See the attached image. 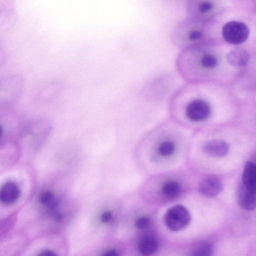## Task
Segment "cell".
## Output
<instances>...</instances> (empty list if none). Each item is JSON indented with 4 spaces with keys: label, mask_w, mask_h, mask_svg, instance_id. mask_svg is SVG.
Segmentation results:
<instances>
[{
    "label": "cell",
    "mask_w": 256,
    "mask_h": 256,
    "mask_svg": "<svg viewBox=\"0 0 256 256\" xmlns=\"http://www.w3.org/2000/svg\"><path fill=\"white\" fill-rule=\"evenodd\" d=\"M23 80L20 76H9L0 82V106H8L19 96L22 90Z\"/></svg>",
    "instance_id": "3957f363"
},
{
    "label": "cell",
    "mask_w": 256,
    "mask_h": 256,
    "mask_svg": "<svg viewBox=\"0 0 256 256\" xmlns=\"http://www.w3.org/2000/svg\"><path fill=\"white\" fill-rule=\"evenodd\" d=\"M192 220L188 209L180 204L168 208L166 212L164 220L167 228L172 232H178L187 227Z\"/></svg>",
    "instance_id": "7a4b0ae2"
},
{
    "label": "cell",
    "mask_w": 256,
    "mask_h": 256,
    "mask_svg": "<svg viewBox=\"0 0 256 256\" xmlns=\"http://www.w3.org/2000/svg\"><path fill=\"white\" fill-rule=\"evenodd\" d=\"M39 200L42 204L50 208L54 207L56 204L53 193L50 190L42 192L39 196Z\"/></svg>",
    "instance_id": "9a60e30c"
},
{
    "label": "cell",
    "mask_w": 256,
    "mask_h": 256,
    "mask_svg": "<svg viewBox=\"0 0 256 256\" xmlns=\"http://www.w3.org/2000/svg\"><path fill=\"white\" fill-rule=\"evenodd\" d=\"M250 191L256 192V164L248 161L245 163L240 185Z\"/></svg>",
    "instance_id": "52a82bcc"
},
{
    "label": "cell",
    "mask_w": 256,
    "mask_h": 256,
    "mask_svg": "<svg viewBox=\"0 0 256 256\" xmlns=\"http://www.w3.org/2000/svg\"><path fill=\"white\" fill-rule=\"evenodd\" d=\"M39 255L40 256H56V254H54L53 252L50 250H46L43 252H42Z\"/></svg>",
    "instance_id": "d6986e66"
},
{
    "label": "cell",
    "mask_w": 256,
    "mask_h": 256,
    "mask_svg": "<svg viewBox=\"0 0 256 256\" xmlns=\"http://www.w3.org/2000/svg\"><path fill=\"white\" fill-rule=\"evenodd\" d=\"M150 224L149 219L144 216L138 218L136 221L135 225L136 228L140 230L146 228Z\"/></svg>",
    "instance_id": "2e32d148"
},
{
    "label": "cell",
    "mask_w": 256,
    "mask_h": 256,
    "mask_svg": "<svg viewBox=\"0 0 256 256\" xmlns=\"http://www.w3.org/2000/svg\"><path fill=\"white\" fill-rule=\"evenodd\" d=\"M204 36L200 21L186 16L174 27L170 39L173 44L181 50L202 43Z\"/></svg>",
    "instance_id": "6da1fadb"
},
{
    "label": "cell",
    "mask_w": 256,
    "mask_h": 256,
    "mask_svg": "<svg viewBox=\"0 0 256 256\" xmlns=\"http://www.w3.org/2000/svg\"><path fill=\"white\" fill-rule=\"evenodd\" d=\"M223 190V184L220 179L214 174L205 176L198 186L199 192L204 196L212 198L218 196Z\"/></svg>",
    "instance_id": "5b68a950"
},
{
    "label": "cell",
    "mask_w": 256,
    "mask_h": 256,
    "mask_svg": "<svg viewBox=\"0 0 256 256\" xmlns=\"http://www.w3.org/2000/svg\"><path fill=\"white\" fill-rule=\"evenodd\" d=\"M250 34L248 26L239 21H230L226 23L222 30L224 40L232 44H240L246 40Z\"/></svg>",
    "instance_id": "277c9868"
},
{
    "label": "cell",
    "mask_w": 256,
    "mask_h": 256,
    "mask_svg": "<svg viewBox=\"0 0 256 256\" xmlns=\"http://www.w3.org/2000/svg\"><path fill=\"white\" fill-rule=\"evenodd\" d=\"M158 248V240L153 236H146L142 238L138 243L140 252L144 256H150L156 252Z\"/></svg>",
    "instance_id": "7c38bea8"
},
{
    "label": "cell",
    "mask_w": 256,
    "mask_h": 256,
    "mask_svg": "<svg viewBox=\"0 0 256 256\" xmlns=\"http://www.w3.org/2000/svg\"><path fill=\"white\" fill-rule=\"evenodd\" d=\"M201 150L206 155L213 158H222L228 154L230 150L228 144L220 139L212 138L204 141Z\"/></svg>",
    "instance_id": "8992f818"
},
{
    "label": "cell",
    "mask_w": 256,
    "mask_h": 256,
    "mask_svg": "<svg viewBox=\"0 0 256 256\" xmlns=\"http://www.w3.org/2000/svg\"><path fill=\"white\" fill-rule=\"evenodd\" d=\"M112 217V212L108 210L104 212L100 217L101 220L104 223H108L110 222Z\"/></svg>",
    "instance_id": "e0dca14e"
},
{
    "label": "cell",
    "mask_w": 256,
    "mask_h": 256,
    "mask_svg": "<svg viewBox=\"0 0 256 256\" xmlns=\"http://www.w3.org/2000/svg\"><path fill=\"white\" fill-rule=\"evenodd\" d=\"M20 194V189L17 184L14 182L8 181L0 188V199L4 204H11L18 200Z\"/></svg>",
    "instance_id": "ba28073f"
},
{
    "label": "cell",
    "mask_w": 256,
    "mask_h": 256,
    "mask_svg": "<svg viewBox=\"0 0 256 256\" xmlns=\"http://www.w3.org/2000/svg\"><path fill=\"white\" fill-rule=\"evenodd\" d=\"M248 52L242 48H236L230 51L226 56L228 62L234 66H246L249 60Z\"/></svg>",
    "instance_id": "8fae6325"
},
{
    "label": "cell",
    "mask_w": 256,
    "mask_h": 256,
    "mask_svg": "<svg viewBox=\"0 0 256 256\" xmlns=\"http://www.w3.org/2000/svg\"><path fill=\"white\" fill-rule=\"evenodd\" d=\"M180 191V184L174 180H169L164 184L162 187L163 194L169 198L177 196Z\"/></svg>",
    "instance_id": "4fadbf2b"
},
{
    "label": "cell",
    "mask_w": 256,
    "mask_h": 256,
    "mask_svg": "<svg viewBox=\"0 0 256 256\" xmlns=\"http://www.w3.org/2000/svg\"><path fill=\"white\" fill-rule=\"evenodd\" d=\"M214 248L211 244L204 242L192 251V256H210L213 255Z\"/></svg>",
    "instance_id": "5bb4252c"
},
{
    "label": "cell",
    "mask_w": 256,
    "mask_h": 256,
    "mask_svg": "<svg viewBox=\"0 0 256 256\" xmlns=\"http://www.w3.org/2000/svg\"><path fill=\"white\" fill-rule=\"evenodd\" d=\"M238 202L242 208L252 211L256 208V192L248 190L240 186Z\"/></svg>",
    "instance_id": "9c48e42d"
},
{
    "label": "cell",
    "mask_w": 256,
    "mask_h": 256,
    "mask_svg": "<svg viewBox=\"0 0 256 256\" xmlns=\"http://www.w3.org/2000/svg\"><path fill=\"white\" fill-rule=\"evenodd\" d=\"M60 82H52L45 86L40 92L38 100L41 103H48L56 97L62 90Z\"/></svg>",
    "instance_id": "30bf717a"
},
{
    "label": "cell",
    "mask_w": 256,
    "mask_h": 256,
    "mask_svg": "<svg viewBox=\"0 0 256 256\" xmlns=\"http://www.w3.org/2000/svg\"><path fill=\"white\" fill-rule=\"evenodd\" d=\"M103 255L108 256H116L118 255V252L113 249L109 250L106 252Z\"/></svg>",
    "instance_id": "ac0fdd59"
}]
</instances>
